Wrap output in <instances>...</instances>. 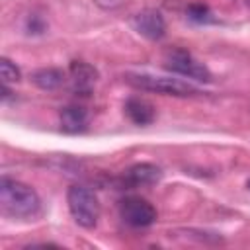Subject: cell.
<instances>
[{
	"mask_svg": "<svg viewBox=\"0 0 250 250\" xmlns=\"http://www.w3.org/2000/svg\"><path fill=\"white\" fill-rule=\"evenodd\" d=\"M39 207L41 201L33 188L6 176L0 180V209L4 215L14 219H31L39 213Z\"/></svg>",
	"mask_w": 250,
	"mask_h": 250,
	"instance_id": "obj_1",
	"label": "cell"
},
{
	"mask_svg": "<svg viewBox=\"0 0 250 250\" xmlns=\"http://www.w3.org/2000/svg\"><path fill=\"white\" fill-rule=\"evenodd\" d=\"M66 203H68V211L72 219L76 221V225L84 229H94L98 225L100 201L88 186H80V184L70 186L66 193Z\"/></svg>",
	"mask_w": 250,
	"mask_h": 250,
	"instance_id": "obj_2",
	"label": "cell"
},
{
	"mask_svg": "<svg viewBox=\"0 0 250 250\" xmlns=\"http://www.w3.org/2000/svg\"><path fill=\"white\" fill-rule=\"evenodd\" d=\"M131 86L164 94V96H176V98H186V96H195L199 94V88L180 80V78H170V76H154V74H127L125 78Z\"/></svg>",
	"mask_w": 250,
	"mask_h": 250,
	"instance_id": "obj_3",
	"label": "cell"
},
{
	"mask_svg": "<svg viewBox=\"0 0 250 250\" xmlns=\"http://www.w3.org/2000/svg\"><path fill=\"white\" fill-rule=\"evenodd\" d=\"M164 66L176 74H182V76H188L193 80H201V82L211 80V72L207 70V66L203 62H199L186 49H170L164 57Z\"/></svg>",
	"mask_w": 250,
	"mask_h": 250,
	"instance_id": "obj_4",
	"label": "cell"
},
{
	"mask_svg": "<svg viewBox=\"0 0 250 250\" xmlns=\"http://www.w3.org/2000/svg\"><path fill=\"white\" fill-rule=\"evenodd\" d=\"M119 217L131 227H148L156 221V209L139 195H129L119 201Z\"/></svg>",
	"mask_w": 250,
	"mask_h": 250,
	"instance_id": "obj_5",
	"label": "cell"
},
{
	"mask_svg": "<svg viewBox=\"0 0 250 250\" xmlns=\"http://www.w3.org/2000/svg\"><path fill=\"white\" fill-rule=\"evenodd\" d=\"M133 27L146 39H162L166 31L164 18L156 10H143L133 18Z\"/></svg>",
	"mask_w": 250,
	"mask_h": 250,
	"instance_id": "obj_6",
	"label": "cell"
},
{
	"mask_svg": "<svg viewBox=\"0 0 250 250\" xmlns=\"http://www.w3.org/2000/svg\"><path fill=\"white\" fill-rule=\"evenodd\" d=\"M96 78H98V72L88 62L74 61L70 64V80H72L74 92H78V94H90Z\"/></svg>",
	"mask_w": 250,
	"mask_h": 250,
	"instance_id": "obj_7",
	"label": "cell"
},
{
	"mask_svg": "<svg viewBox=\"0 0 250 250\" xmlns=\"http://www.w3.org/2000/svg\"><path fill=\"white\" fill-rule=\"evenodd\" d=\"M61 129L66 133H82L88 127V111L82 105H66L59 113Z\"/></svg>",
	"mask_w": 250,
	"mask_h": 250,
	"instance_id": "obj_8",
	"label": "cell"
},
{
	"mask_svg": "<svg viewBox=\"0 0 250 250\" xmlns=\"http://www.w3.org/2000/svg\"><path fill=\"white\" fill-rule=\"evenodd\" d=\"M125 113L135 125H148L154 121V105L143 98H129L125 102Z\"/></svg>",
	"mask_w": 250,
	"mask_h": 250,
	"instance_id": "obj_9",
	"label": "cell"
},
{
	"mask_svg": "<svg viewBox=\"0 0 250 250\" xmlns=\"http://www.w3.org/2000/svg\"><path fill=\"white\" fill-rule=\"evenodd\" d=\"M160 168L154 164H135L125 172V180L129 186H150L160 180Z\"/></svg>",
	"mask_w": 250,
	"mask_h": 250,
	"instance_id": "obj_10",
	"label": "cell"
},
{
	"mask_svg": "<svg viewBox=\"0 0 250 250\" xmlns=\"http://www.w3.org/2000/svg\"><path fill=\"white\" fill-rule=\"evenodd\" d=\"M31 80L35 86H39L41 90H55L62 84L64 74L59 68H39L31 74Z\"/></svg>",
	"mask_w": 250,
	"mask_h": 250,
	"instance_id": "obj_11",
	"label": "cell"
},
{
	"mask_svg": "<svg viewBox=\"0 0 250 250\" xmlns=\"http://www.w3.org/2000/svg\"><path fill=\"white\" fill-rule=\"evenodd\" d=\"M0 76L2 84H14L20 80V68L10 59H0Z\"/></svg>",
	"mask_w": 250,
	"mask_h": 250,
	"instance_id": "obj_12",
	"label": "cell"
},
{
	"mask_svg": "<svg viewBox=\"0 0 250 250\" xmlns=\"http://www.w3.org/2000/svg\"><path fill=\"white\" fill-rule=\"evenodd\" d=\"M189 14H191V18L197 20V21H203V20H207V16H209L207 8H205V6H199V4L189 6Z\"/></svg>",
	"mask_w": 250,
	"mask_h": 250,
	"instance_id": "obj_13",
	"label": "cell"
},
{
	"mask_svg": "<svg viewBox=\"0 0 250 250\" xmlns=\"http://www.w3.org/2000/svg\"><path fill=\"white\" fill-rule=\"evenodd\" d=\"M248 188H250V182H248Z\"/></svg>",
	"mask_w": 250,
	"mask_h": 250,
	"instance_id": "obj_14",
	"label": "cell"
}]
</instances>
